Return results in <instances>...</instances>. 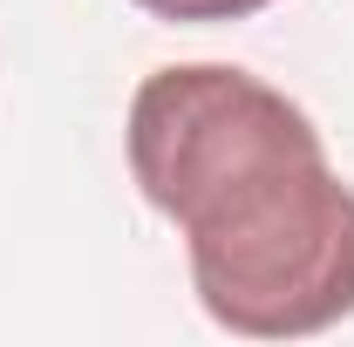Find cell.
<instances>
[{
    "instance_id": "cell-1",
    "label": "cell",
    "mask_w": 354,
    "mask_h": 347,
    "mask_svg": "<svg viewBox=\"0 0 354 347\" xmlns=\"http://www.w3.org/2000/svg\"><path fill=\"white\" fill-rule=\"evenodd\" d=\"M130 177L184 232L205 313L245 341H307L354 313V191L300 102L184 62L130 95Z\"/></svg>"
},
{
    "instance_id": "cell-2",
    "label": "cell",
    "mask_w": 354,
    "mask_h": 347,
    "mask_svg": "<svg viewBox=\"0 0 354 347\" xmlns=\"http://www.w3.org/2000/svg\"><path fill=\"white\" fill-rule=\"evenodd\" d=\"M136 7L157 21H252L272 0H136Z\"/></svg>"
}]
</instances>
